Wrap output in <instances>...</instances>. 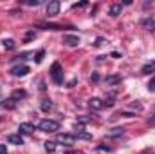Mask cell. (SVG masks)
Masks as SVG:
<instances>
[{
  "label": "cell",
  "mask_w": 155,
  "mask_h": 154,
  "mask_svg": "<svg viewBox=\"0 0 155 154\" xmlns=\"http://www.w3.org/2000/svg\"><path fill=\"white\" fill-rule=\"evenodd\" d=\"M65 154H76V152H74V151H67Z\"/></svg>",
  "instance_id": "cell-35"
},
{
  "label": "cell",
  "mask_w": 155,
  "mask_h": 154,
  "mask_svg": "<svg viewBox=\"0 0 155 154\" xmlns=\"http://www.w3.org/2000/svg\"><path fill=\"white\" fill-rule=\"evenodd\" d=\"M51 78H52V82L58 83V85L63 83V71H61L60 62H54V64L51 65Z\"/></svg>",
  "instance_id": "cell-2"
},
{
  "label": "cell",
  "mask_w": 155,
  "mask_h": 154,
  "mask_svg": "<svg viewBox=\"0 0 155 154\" xmlns=\"http://www.w3.org/2000/svg\"><path fill=\"white\" fill-rule=\"evenodd\" d=\"M105 82L108 85H117V83H121V76L119 75H108V76L105 78Z\"/></svg>",
  "instance_id": "cell-11"
},
{
  "label": "cell",
  "mask_w": 155,
  "mask_h": 154,
  "mask_svg": "<svg viewBox=\"0 0 155 154\" xmlns=\"http://www.w3.org/2000/svg\"><path fill=\"white\" fill-rule=\"evenodd\" d=\"M121 9H123V5L121 4H114V5H110V16H119L121 15Z\"/></svg>",
  "instance_id": "cell-16"
},
{
  "label": "cell",
  "mask_w": 155,
  "mask_h": 154,
  "mask_svg": "<svg viewBox=\"0 0 155 154\" xmlns=\"http://www.w3.org/2000/svg\"><path fill=\"white\" fill-rule=\"evenodd\" d=\"M27 5H40L41 4V0H29V2H25Z\"/></svg>",
  "instance_id": "cell-26"
},
{
  "label": "cell",
  "mask_w": 155,
  "mask_h": 154,
  "mask_svg": "<svg viewBox=\"0 0 155 154\" xmlns=\"http://www.w3.org/2000/svg\"><path fill=\"white\" fill-rule=\"evenodd\" d=\"M7 142H9L11 145H24V138H22L20 134H9V136H7Z\"/></svg>",
  "instance_id": "cell-9"
},
{
  "label": "cell",
  "mask_w": 155,
  "mask_h": 154,
  "mask_svg": "<svg viewBox=\"0 0 155 154\" xmlns=\"http://www.w3.org/2000/svg\"><path fill=\"white\" fill-rule=\"evenodd\" d=\"M148 91H150V93H155V78L150 80V83H148Z\"/></svg>",
  "instance_id": "cell-25"
},
{
  "label": "cell",
  "mask_w": 155,
  "mask_h": 154,
  "mask_svg": "<svg viewBox=\"0 0 155 154\" xmlns=\"http://www.w3.org/2000/svg\"><path fill=\"white\" fill-rule=\"evenodd\" d=\"M103 105H107V107H112V105H114V100H112V98H108L107 102H103Z\"/></svg>",
  "instance_id": "cell-28"
},
{
  "label": "cell",
  "mask_w": 155,
  "mask_h": 154,
  "mask_svg": "<svg viewBox=\"0 0 155 154\" xmlns=\"http://www.w3.org/2000/svg\"><path fill=\"white\" fill-rule=\"evenodd\" d=\"M33 37H35V33H27V37H25V40H31Z\"/></svg>",
  "instance_id": "cell-32"
},
{
  "label": "cell",
  "mask_w": 155,
  "mask_h": 154,
  "mask_svg": "<svg viewBox=\"0 0 155 154\" xmlns=\"http://www.w3.org/2000/svg\"><path fill=\"white\" fill-rule=\"evenodd\" d=\"M52 109V103H51V100H45V102H41V111H51Z\"/></svg>",
  "instance_id": "cell-21"
},
{
  "label": "cell",
  "mask_w": 155,
  "mask_h": 154,
  "mask_svg": "<svg viewBox=\"0 0 155 154\" xmlns=\"http://www.w3.org/2000/svg\"><path fill=\"white\" fill-rule=\"evenodd\" d=\"M45 151L47 152H54L56 151V142H47L45 143Z\"/></svg>",
  "instance_id": "cell-20"
},
{
  "label": "cell",
  "mask_w": 155,
  "mask_h": 154,
  "mask_svg": "<svg viewBox=\"0 0 155 154\" xmlns=\"http://www.w3.org/2000/svg\"><path fill=\"white\" fill-rule=\"evenodd\" d=\"M5 109H15L16 107V102L13 100V98H7V100H4V103H2Z\"/></svg>",
  "instance_id": "cell-19"
},
{
  "label": "cell",
  "mask_w": 155,
  "mask_h": 154,
  "mask_svg": "<svg viewBox=\"0 0 155 154\" xmlns=\"http://www.w3.org/2000/svg\"><path fill=\"white\" fill-rule=\"evenodd\" d=\"M43 56H45V51H43V49L38 51V54H36V58H35V60H36V64H40V62L43 60Z\"/></svg>",
  "instance_id": "cell-22"
},
{
  "label": "cell",
  "mask_w": 155,
  "mask_h": 154,
  "mask_svg": "<svg viewBox=\"0 0 155 154\" xmlns=\"http://www.w3.org/2000/svg\"><path fill=\"white\" fill-rule=\"evenodd\" d=\"M63 44H67V45H71V47H76L81 44V40L78 35H63Z\"/></svg>",
  "instance_id": "cell-5"
},
{
  "label": "cell",
  "mask_w": 155,
  "mask_h": 154,
  "mask_svg": "<svg viewBox=\"0 0 155 154\" xmlns=\"http://www.w3.org/2000/svg\"><path fill=\"white\" fill-rule=\"evenodd\" d=\"M29 73V67L25 65V64H18V65H15L13 69H11V75L13 76H25Z\"/></svg>",
  "instance_id": "cell-4"
},
{
  "label": "cell",
  "mask_w": 155,
  "mask_h": 154,
  "mask_svg": "<svg viewBox=\"0 0 155 154\" xmlns=\"http://www.w3.org/2000/svg\"><path fill=\"white\" fill-rule=\"evenodd\" d=\"M38 127H40V131H43V132H56V131H60V123L56 120H49V118L41 120L38 123Z\"/></svg>",
  "instance_id": "cell-1"
},
{
  "label": "cell",
  "mask_w": 155,
  "mask_h": 154,
  "mask_svg": "<svg viewBox=\"0 0 155 154\" xmlns=\"http://www.w3.org/2000/svg\"><path fill=\"white\" fill-rule=\"evenodd\" d=\"M25 96H27L25 91H15V93L11 94V98H13L15 102H16V100H22V98H25Z\"/></svg>",
  "instance_id": "cell-18"
},
{
  "label": "cell",
  "mask_w": 155,
  "mask_h": 154,
  "mask_svg": "<svg viewBox=\"0 0 155 154\" xmlns=\"http://www.w3.org/2000/svg\"><path fill=\"white\" fill-rule=\"evenodd\" d=\"M87 5V2H79V4H74V7H85Z\"/></svg>",
  "instance_id": "cell-31"
},
{
  "label": "cell",
  "mask_w": 155,
  "mask_h": 154,
  "mask_svg": "<svg viewBox=\"0 0 155 154\" xmlns=\"http://www.w3.org/2000/svg\"><path fill=\"white\" fill-rule=\"evenodd\" d=\"M36 27H41V29H52V31L63 29V26H60V24H47V22H40V24H36Z\"/></svg>",
  "instance_id": "cell-8"
},
{
  "label": "cell",
  "mask_w": 155,
  "mask_h": 154,
  "mask_svg": "<svg viewBox=\"0 0 155 154\" xmlns=\"http://www.w3.org/2000/svg\"><path fill=\"white\" fill-rule=\"evenodd\" d=\"M143 75H150V73H155V62H150V64H144L143 69H141Z\"/></svg>",
  "instance_id": "cell-14"
},
{
  "label": "cell",
  "mask_w": 155,
  "mask_h": 154,
  "mask_svg": "<svg viewBox=\"0 0 155 154\" xmlns=\"http://www.w3.org/2000/svg\"><path fill=\"white\" fill-rule=\"evenodd\" d=\"M121 136H124V129H123V127L110 129V131L107 132V138H121Z\"/></svg>",
  "instance_id": "cell-7"
},
{
  "label": "cell",
  "mask_w": 155,
  "mask_h": 154,
  "mask_svg": "<svg viewBox=\"0 0 155 154\" xmlns=\"http://www.w3.org/2000/svg\"><path fill=\"white\" fill-rule=\"evenodd\" d=\"M141 26H143L146 31H153L155 29V22L152 20V18H144V20L141 22Z\"/></svg>",
  "instance_id": "cell-12"
},
{
  "label": "cell",
  "mask_w": 155,
  "mask_h": 154,
  "mask_svg": "<svg viewBox=\"0 0 155 154\" xmlns=\"http://www.w3.org/2000/svg\"><path fill=\"white\" fill-rule=\"evenodd\" d=\"M58 11H60V2H58V0L49 2V4H47V15H49V16L58 15Z\"/></svg>",
  "instance_id": "cell-6"
},
{
  "label": "cell",
  "mask_w": 155,
  "mask_h": 154,
  "mask_svg": "<svg viewBox=\"0 0 155 154\" xmlns=\"http://www.w3.org/2000/svg\"><path fill=\"white\" fill-rule=\"evenodd\" d=\"M2 45H4V49H7V51H13L15 47H16V44H15V40L7 38V40H2Z\"/></svg>",
  "instance_id": "cell-17"
},
{
  "label": "cell",
  "mask_w": 155,
  "mask_h": 154,
  "mask_svg": "<svg viewBox=\"0 0 155 154\" xmlns=\"http://www.w3.org/2000/svg\"><path fill=\"white\" fill-rule=\"evenodd\" d=\"M18 131H20V132H25V134H31V132L35 131V127H33L31 123H20Z\"/></svg>",
  "instance_id": "cell-15"
},
{
  "label": "cell",
  "mask_w": 155,
  "mask_h": 154,
  "mask_svg": "<svg viewBox=\"0 0 155 154\" xmlns=\"http://www.w3.org/2000/svg\"><path fill=\"white\" fill-rule=\"evenodd\" d=\"M105 42H107L105 38H96V44H94V45H97V47H99V45H103Z\"/></svg>",
  "instance_id": "cell-27"
},
{
  "label": "cell",
  "mask_w": 155,
  "mask_h": 154,
  "mask_svg": "<svg viewBox=\"0 0 155 154\" xmlns=\"http://www.w3.org/2000/svg\"><path fill=\"white\" fill-rule=\"evenodd\" d=\"M148 121H150V123H155V114L150 116V120H148Z\"/></svg>",
  "instance_id": "cell-34"
},
{
  "label": "cell",
  "mask_w": 155,
  "mask_h": 154,
  "mask_svg": "<svg viewBox=\"0 0 155 154\" xmlns=\"http://www.w3.org/2000/svg\"><path fill=\"white\" fill-rule=\"evenodd\" d=\"M99 80V75H92V82H97Z\"/></svg>",
  "instance_id": "cell-33"
},
{
  "label": "cell",
  "mask_w": 155,
  "mask_h": 154,
  "mask_svg": "<svg viewBox=\"0 0 155 154\" xmlns=\"http://www.w3.org/2000/svg\"><path fill=\"white\" fill-rule=\"evenodd\" d=\"M0 154H7V147L5 145H0Z\"/></svg>",
  "instance_id": "cell-30"
},
{
  "label": "cell",
  "mask_w": 155,
  "mask_h": 154,
  "mask_svg": "<svg viewBox=\"0 0 155 154\" xmlns=\"http://www.w3.org/2000/svg\"><path fill=\"white\" fill-rule=\"evenodd\" d=\"M88 105H90V109H94V111H99V109L105 107L99 98H90V100H88Z\"/></svg>",
  "instance_id": "cell-10"
},
{
  "label": "cell",
  "mask_w": 155,
  "mask_h": 154,
  "mask_svg": "<svg viewBox=\"0 0 155 154\" xmlns=\"http://www.w3.org/2000/svg\"><path fill=\"white\" fill-rule=\"evenodd\" d=\"M56 142H58V143H63V145H74L76 138H74V134H67V132H61V134H58Z\"/></svg>",
  "instance_id": "cell-3"
},
{
  "label": "cell",
  "mask_w": 155,
  "mask_h": 154,
  "mask_svg": "<svg viewBox=\"0 0 155 154\" xmlns=\"http://www.w3.org/2000/svg\"><path fill=\"white\" fill-rule=\"evenodd\" d=\"M141 154H155V151H153V149H144Z\"/></svg>",
  "instance_id": "cell-29"
},
{
  "label": "cell",
  "mask_w": 155,
  "mask_h": 154,
  "mask_svg": "<svg viewBox=\"0 0 155 154\" xmlns=\"http://www.w3.org/2000/svg\"><path fill=\"white\" fill-rule=\"evenodd\" d=\"M74 138L76 140H92V134L90 132H85V131H76V134H74Z\"/></svg>",
  "instance_id": "cell-13"
},
{
  "label": "cell",
  "mask_w": 155,
  "mask_h": 154,
  "mask_svg": "<svg viewBox=\"0 0 155 154\" xmlns=\"http://www.w3.org/2000/svg\"><path fill=\"white\" fill-rule=\"evenodd\" d=\"M90 120H92V118H88V116H78V121H79V123H88Z\"/></svg>",
  "instance_id": "cell-24"
},
{
  "label": "cell",
  "mask_w": 155,
  "mask_h": 154,
  "mask_svg": "<svg viewBox=\"0 0 155 154\" xmlns=\"http://www.w3.org/2000/svg\"><path fill=\"white\" fill-rule=\"evenodd\" d=\"M132 109H135L137 113H141V111H143V105H141L139 102H134V103H132Z\"/></svg>",
  "instance_id": "cell-23"
}]
</instances>
